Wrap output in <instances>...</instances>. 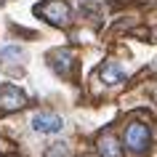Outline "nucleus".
<instances>
[{
	"mask_svg": "<svg viewBox=\"0 0 157 157\" xmlns=\"http://www.w3.org/2000/svg\"><path fill=\"white\" fill-rule=\"evenodd\" d=\"M149 144H152V133H149V128L144 123H131L125 128V147L131 152L141 155V152L149 149Z\"/></svg>",
	"mask_w": 157,
	"mask_h": 157,
	"instance_id": "nucleus-1",
	"label": "nucleus"
},
{
	"mask_svg": "<svg viewBox=\"0 0 157 157\" xmlns=\"http://www.w3.org/2000/svg\"><path fill=\"white\" fill-rule=\"evenodd\" d=\"M24 59V48H19V45H3L0 48V61H21Z\"/></svg>",
	"mask_w": 157,
	"mask_h": 157,
	"instance_id": "nucleus-8",
	"label": "nucleus"
},
{
	"mask_svg": "<svg viewBox=\"0 0 157 157\" xmlns=\"http://www.w3.org/2000/svg\"><path fill=\"white\" fill-rule=\"evenodd\" d=\"M99 155L101 157H120V144H117L115 136H109V133H104L99 141Z\"/></svg>",
	"mask_w": 157,
	"mask_h": 157,
	"instance_id": "nucleus-7",
	"label": "nucleus"
},
{
	"mask_svg": "<svg viewBox=\"0 0 157 157\" xmlns=\"http://www.w3.org/2000/svg\"><path fill=\"white\" fill-rule=\"evenodd\" d=\"M35 13L43 16L45 21H51L53 27H64L67 19H69V8H67L64 0H45V3H40L35 8Z\"/></svg>",
	"mask_w": 157,
	"mask_h": 157,
	"instance_id": "nucleus-2",
	"label": "nucleus"
},
{
	"mask_svg": "<svg viewBox=\"0 0 157 157\" xmlns=\"http://www.w3.org/2000/svg\"><path fill=\"white\" fill-rule=\"evenodd\" d=\"M67 155H69V147H67L64 141H59L53 149H48V157H67Z\"/></svg>",
	"mask_w": 157,
	"mask_h": 157,
	"instance_id": "nucleus-9",
	"label": "nucleus"
},
{
	"mask_svg": "<svg viewBox=\"0 0 157 157\" xmlns=\"http://www.w3.org/2000/svg\"><path fill=\"white\" fill-rule=\"evenodd\" d=\"M27 104L24 91H19L16 85H0V109L3 112H16Z\"/></svg>",
	"mask_w": 157,
	"mask_h": 157,
	"instance_id": "nucleus-3",
	"label": "nucleus"
},
{
	"mask_svg": "<svg viewBox=\"0 0 157 157\" xmlns=\"http://www.w3.org/2000/svg\"><path fill=\"white\" fill-rule=\"evenodd\" d=\"M51 59H53V69H56L59 75H67V72H69V67H72V53H69L67 48L53 51V53H51Z\"/></svg>",
	"mask_w": 157,
	"mask_h": 157,
	"instance_id": "nucleus-6",
	"label": "nucleus"
},
{
	"mask_svg": "<svg viewBox=\"0 0 157 157\" xmlns=\"http://www.w3.org/2000/svg\"><path fill=\"white\" fill-rule=\"evenodd\" d=\"M101 80L107 85H117L125 80V69L120 64H115V61H107V64L101 67Z\"/></svg>",
	"mask_w": 157,
	"mask_h": 157,
	"instance_id": "nucleus-5",
	"label": "nucleus"
},
{
	"mask_svg": "<svg viewBox=\"0 0 157 157\" xmlns=\"http://www.w3.org/2000/svg\"><path fill=\"white\" fill-rule=\"evenodd\" d=\"M32 128L37 133H59L61 128H64V123H61V117H59V115L37 112V115H32Z\"/></svg>",
	"mask_w": 157,
	"mask_h": 157,
	"instance_id": "nucleus-4",
	"label": "nucleus"
}]
</instances>
